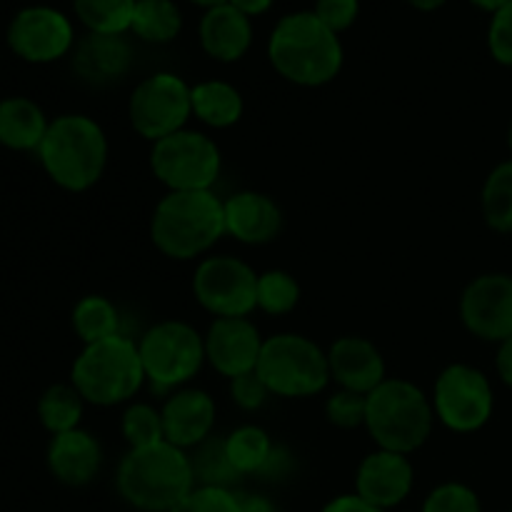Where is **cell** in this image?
Segmentation results:
<instances>
[{
	"mask_svg": "<svg viewBox=\"0 0 512 512\" xmlns=\"http://www.w3.org/2000/svg\"><path fill=\"white\" fill-rule=\"evenodd\" d=\"M133 65V48L123 35L88 33L73 48V68L85 83L108 85L123 78Z\"/></svg>",
	"mask_w": 512,
	"mask_h": 512,
	"instance_id": "22",
	"label": "cell"
},
{
	"mask_svg": "<svg viewBox=\"0 0 512 512\" xmlns=\"http://www.w3.org/2000/svg\"><path fill=\"white\" fill-rule=\"evenodd\" d=\"M73 330L83 345L120 335V310L105 295H85L73 308Z\"/></svg>",
	"mask_w": 512,
	"mask_h": 512,
	"instance_id": "27",
	"label": "cell"
},
{
	"mask_svg": "<svg viewBox=\"0 0 512 512\" xmlns=\"http://www.w3.org/2000/svg\"><path fill=\"white\" fill-rule=\"evenodd\" d=\"M330 380L340 385V390H350L358 395H370L383 380H388V368L378 345L360 335L338 338L328 350Z\"/></svg>",
	"mask_w": 512,
	"mask_h": 512,
	"instance_id": "18",
	"label": "cell"
},
{
	"mask_svg": "<svg viewBox=\"0 0 512 512\" xmlns=\"http://www.w3.org/2000/svg\"><path fill=\"white\" fill-rule=\"evenodd\" d=\"M508 3L510 0H470V5H475V8L483 10V13H490V15H495L500 8H505Z\"/></svg>",
	"mask_w": 512,
	"mask_h": 512,
	"instance_id": "45",
	"label": "cell"
},
{
	"mask_svg": "<svg viewBox=\"0 0 512 512\" xmlns=\"http://www.w3.org/2000/svg\"><path fill=\"white\" fill-rule=\"evenodd\" d=\"M245 110L243 93L225 80H203L193 85V115L210 128H233Z\"/></svg>",
	"mask_w": 512,
	"mask_h": 512,
	"instance_id": "24",
	"label": "cell"
},
{
	"mask_svg": "<svg viewBox=\"0 0 512 512\" xmlns=\"http://www.w3.org/2000/svg\"><path fill=\"white\" fill-rule=\"evenodd\" d=\"M488 50L495 63L512 68V0L498 13L490 15Z\"/></svg>",
	"mask_w": 512,
	"mask_h": 512,
	"instance_id": "37",
	"label": "cell"
},
{
	"mask_svg": "<svg viewBox=\"0 0 512 512\" xmlns=\"http://www.w3.org/2000/svg\"><path fill=\"white\" fill-rule=\"evenodd\" d=\"M183 30V13L175 0H138L130 33L143 43H173Z\"/></svg>",
	"mask_w": 512,
	"mask_h": 512,
	"instance_id": "25",
	"label": "cell"
},
{
	"mask_svg": "<svg viewBox=\"0 0 512 512\" xmlns=\"http://www.w3.org/2000/svg\"><path fill=\"white\" fill-rule=\"evenodd\" d=\"M480 210L490 230L512 235V158L490 170L485 178Z\"/></svg>",
	"mask_w": 512,
	"mask_h": 512,
	"instance_id": "28",
	"label": "cell"
},
{
	"mask_svg": "<svg viewBox=\"0 0 512 512\" xmlns=\"http://www.w3.org/2000/svg\"><path fill=\"white\" fill-rule=\"evenodd\" d=\"M460 320L470 335L503 343L512 335V275L485 273L470 280L460 295Z\"/></svg>",
	"mask_w": 512,
	"mask_h": 512,
	"instance_id": "14",
	"label": "cell"
},
{
	"mask_svg": "<svg viewBox=\"0 0 512 512\" xmlns=\"http://www.w3.org/2000/svg\"><path fill=\"white\" fill-rule=\"evenodd\" d=\"M268 60L280 78L300 88L333 83L343 70V43L313 10H298L278 20L268 40Z\"/></svg>",
	"mask_w": 512,
	"mask_h": 512,
	"instance_id": "1",
	"label": "cell"
},
{
	"mask_svg": "<svg viewBox=\"0 0 512 512\" xmlns=\"http://www.w3.org/2000/svg\"><path fill=\"white\" fill-rule=\"evenodd\" d=\"M313 13L323 25H328L335 35L353 28L360 15V0H315Z\"/></svg>",
	"mask_w": 512,
	"mask_h": 512,
	"instance_id": "38",
	"label": "cell"
},
{
	"mask_svg": "<svg viewBox=\"0 0 512 512\" xmlns=\"http://www.w3.org/2000/svg\"><path fill=\"white\" fill-rule=\"evenodd\" d=\"M83 410V395H80L73 385L65 383L50 385L38 400V420L50 435L70 433V430L80 428Z\"/></svg>",
	"mask_w": 512,
	"mask_h": 512,
	"instance_id": "26",
	"label": "cell"
},
{
	"mask_svg": "<svg viewBox=\"0 0 512 512\" xmlns=\"http://www.w3.org/2000/svg\"><path fill=\"white\" fill-rule=\"evenodd\" d=\"M140 360L155 390H178L203 368L205 335L183 320H160L138 340Z\"/></svg>",
	"mask_w": 512,
	"mask_h": 512,
	"instance_id": "8",
	"label": "cell"
},
{
	"mask_svg": "<svg viewBox=\"0 0 512 512\" xmlns=\"http://www.w3.org/2000/svg\"><path fill=\"white\" fill-rule=\"evenodd\" d=\"M240 512H278V505L258 493H238Z\"/></svg>",
	"mask_w": 512,
	"mask_h": 512,
	"instance_id": "42",
	"label": "cell"
},
{
	"mask_svg": "<svg viewBox=\"0 0 512 512\" xmlns=\"http://www.w3.org/2000/svg\"><path fill=\"white\" fill-rule=\"evenodd\" d=\"M143 360L138 343L125 335H113L100 343L83 345L70 368V385L85 403L113 408L130 403L145 385Z\"/></svg>",
	"mask_w": 512,
	"mask_h": 512,
	"instance_id": "6",
	"label": "cell"
},
{
	"mask_svg": "<svg viewBox=\"0 0 512 512\" xmlns=\"http://www.w3.org/2000/svg\"><path fill=\"white\" fill-rule=\"evenodd\" d=\"M195 485L193 460L168 440L130 448L115 473L120 498L140 512H170Z\"/></svg>",
	"mask_w": 512,
	"mask_h": 512,
	"instance_id": "2",
	"label": "cell"
},
{
	"mask_svg": "<svg viewBox=\"0 0 512 512\" xmlns=\"http://www.w3.org/2000/svg\"><path fill=\"white\" fill-rule=\"evenodd\" d=\"M230 398H233V403L238 405L240 410L253 413V410H260L268 403L270 390L268 385L260 380V375L253 370V373L238 375V378L230 380Z\"/></svg>",
	"mask_w": 512,
	"mask_h": 512,
	"instance_id": "39",
	"label": "cell"
},
{
	"mask_svg": "<svg viewBox=\"0 0 512 512\" xmlns=\"http://www.w3.org/2000/svg\"><path fill=\"white\" fill-rule=\"evenodd\" d=\"M193 115V88L180 75L153 73L140 80L128 100V120L140 138L158 143L178 133Z\"/></svg>",
	"mask_w": 512,
	"mask_h": 512,
	"instance_id": "11",
	"label": "cell"
},
{
	"mask_svg": "<svg viewBox=\"0 0 512 512\" xmlns=\"http://www.w3.org/2000/svg\"><path fill=\"white\" fill-rule=\"evenodd\" d=\"M293 468H295L293 453H290L285 445H275L273 453H270V458H268V463H265V468L260 470V478L283 480L285 475L293 473Z\"/></svg>",
	"mask_w": 512,
	"mask_h": 512,
	"instance_id": "40",
	"label": "cell"
},
{
	"mask_svg": "<svg viewBox=\"0 0 512 512\" xmlns=\"http://www.w3.org/2000/svg\"><path fill=\"white\" fill-rule=\"evenodd\" d=\"M138 0H73L83 28L95 35H125L133 25Z\"/></svg>",
	"mask_w": 512,
	"mask_h": 512,
	"instance_id": "30",
	"label": "cell"
},
{
	"mask_svg": "<svg viewBox=\"0 0 512 512\" xmlns=\"http://www.w3.org/2000/svg\"><path fill=\"white\" fill-rule=\"evenodd\" d=\"M228 3L238 8L243 15H248V18H258V15H265L273 8L275 0H228Z\"/></svg>",
	"mask_w": 512,
	"mask_h": 512,
	"instance_id": "44",
	"label": "cell"
},
{
	"mask_svg": "<svg viewBox=\"0 0 512 512\" xmlns=\"http://www.w3.org/2000/svg\"><path fill=\"white\" fill-rule=\"evenodd\" d=\"M270 395L313 398L330 383L328 350L300 333H278L265 338L258 368Z\"/></svg>",
	"mask_w": 512,
	"mask_h": 512,
	"instance_id": "7",
	"label": "cell"
},
{
	"mask_svg": "<svg viewBox=\"0 0 512 512\" xmlns=\"http://www.w3.org/2000/svg\"><path fill=\"white\" fill-rule=\"evenodd\" d=\"M300 303V283L288 270H265L258 275V310L265 315H288Z\"/></svg>",
	"mask_w": 512,
	"mask_h": 512,
	"instance_id": "32",
	"label": "cell"
},
{
	"mask_svg": "<svg viewBox=\"0 0 512 512\" xmlns=\"http://www.w3.org/2000/svg\"><path fill=\"white\" fill-rule=\"evenodd\" d=\"M120 433L128 448H148V445L163 443V415L150 403H130L120 420Z\"/></svg>",
	"mask_w": 512,
	"mask_h": 512,
	"instance_id": "33",
	"label": "cell"
},
{
	"mask_svg": "<svg viewBox=\"0 0 512 512\" xmlns=\"http://www.w3.org/2000/svg\"><path fill=\"white\" fill-rule=\"evenodd\" d=\"M45 463L58 483L68 488H85L103 468V445L93 433L75 428L50 438Z\"/></svg>",
	"mask_w": 512,
	"mask_h": 512,
	"instance_id": "20",
	"label": "cell"
},
{
	"mask_svg": "<svg viewBox=\"0 0 512 512\" xmlns=\"http://www.w3.org/2000/svg\"><path fill=\"white\" fill-rule=\"evenodd\" d=\"M195 470V483L198 485H218V488H230L240 478L238 470L233 468L225 450V438L210 435L205 443L195 448V455H190ZM233 490V488H230Z\"/></svg>",
	"mask_w": 512,
	"mask_h": 512,
	"instance_id": "31",
	"label": "cell"
},
{
	"mask_svg": "<svg viewBox=\"0 0 512 512\" xmlns=\"http://www.w3.org/2000/svg\"><path fill=\"white\" fill-rule=\"evenodd\" d=\"M495 368H498L500 380H503L508 388H512V335L508 340L498 345V358H495Z\"/></svg>",
	"mask_w": 512,
	"mask_h": 512,
	"instance_id": "43",
	"label": "cell"
},
{
	"mask_svg": "<svg viewBox=\"0 0 512 512\" xmlns=\"http://www.w3.org/2000/svg\"><path fill=\"white\" fill-rule=\"evenodd\" d=\"M193 295L213 318H248L258 310V273L233 255H208L193 273Z\"/></svg>",
	"mask_w": 512,
	"mask_h": 512,
	"instance_id": "12",
	"label": "cell"
},
{
	"mask_svg": "<svg viewBox=\"0 0 512 512\" xmlns=\"http://www.w3.org/2000/svg\"><path fill=\"white\" fill-rule=\"evenodd\" d=\"M50 120L35 100L10 95L0 100V145L15 153H38Z\"/></svg>",
	"mask_w": 512,
	"mask_h": 512,
	"instance_id": "23",
	"label": "cell"
},
{
	"mask_svg": "<svg viewBox=\"0 0 512 512\" xmlns=\"http://www.w3.org/2000/svg\"><path fill=\"white\" fill-rule=\"evenodd\" d=\"M38 160L45 175L68 193H85L100 183L108 165V135L98 120L65 113L50 120Z\"/></svg>",
	"mask_w": 512,
	"mask_h": 512,
	"instance_id": "3",
	"label": "cell"
},
{
	"mask_svg": "<svg viewBox=\"0 0 512 512\" xmlns=\"http://www.w3.org/2000/svg\"><path fill=\"white\" fill-rule=\"evenodd\" d=\"M265 338L250 318H215L205 333V358L223 378L253 373Z\"/></svg>",
	"mask_w": 512,
	"mask_h": 512,
	"instance_id": "15",
	"label": "cell"
},
{
	"mask_svg": "<svg viewBox=\"0 0 512 512\" xmlns=\"http://www.w3.org/2000/svg\"><path fill=\"white\" fill-rule=\"evenodd\" d=\"M223 168V153L218 143L200 130H178L153 143L150 170L168 188V193L213 190Z\"/></svg>",
	"mask_w": 512,
	"mask_h": 512,
	"instance_id": "9",
	"label": "cell"
},
{
	"mask_svg": "<svg viewBox=\"0 0 512 512\" xmlns=\"http://www.w3.org/2000/svg\"><path fill=\"white\" fill-rule=\"evenodd\" d=\"M200 48L218 63H238L253 45V23L230 3L208 8L198 28Z\"/></svg>",
	"mask_w": 512,
	"mask_h": 512,
	"instance_id": "21",
	"label": "cell"
},
{
	"mask_svg": "<svg viewBox=\"0 0 512 512\" xmlns=\"http://www.w3.org/2000/svg\"><path fill=\"white\" fill-rule=\"evenodd\" d=\"M225 235V205L213 190L168 193L150 218V240L170 260H195Z\"/></svg>",
	"mask_w": 512,
	"mask_h": 512,
	"instance_id": "4",
	"label": "cell"
},
{
	"mask_svg": "<svg viewBox=\"0 0 512 512\" xmlns=\"http://www.w3.org/2000/svg\"><path fill=\"white\" fill-rule=\"evenodd\" d=\"M508 148H510V153H512V120H510V128H508Z\"/></svg>",
	"mask_w": 512,
	"mask_h": 512,
	"instance_id": "48",
	"label": "cell"
},
{
	"mask_svg": "<svg viewBox=\"0 0 512 512\" xmlns=\"http://www.w3.org/2000/svg\"><path fill=\"white\" fill-rule=\"evenodd\" d=\"M415 468L410 455L393 450H373L363 458L355 473V495L378 510L398 508L413 493Z\"/></svg>",
	"mask_w": 512,
	"mask_h": 512,
	"instance_id": "16",
	"label": "cell"
},
{
	"mask_svg": "<svg viewBox=\"0 0 512 512\" xmlns=\"http://www.w3.org/2000/svg\"><path fill=\"white\" fill-rule=\"evenodd\" d=\"M365 410H368V395L335 390L325 403V418L333 428L355 430L365 428Z\"/></svg>",
	"mask_w": 512,
	"mask_h": 512,
	"instance_id": "35",
	"label": "cell"
},
{
	"mask_svg": "<svg viewBox=\"0 0 512 512\" xmlns=\"http://www.w3.org/2000/svg\"><path fill=\"white\" fill-rule=\"evenodd\" d=\"M190 3L193 5H200V8H215V5H223V3H228V0H190Z\"/></svg>",
	"mask_w": 512,
	"mask_h": 512,
	"instance_id": "47",
	"label": "cell"
},
{
	"mask_svg": "<svg viewBox=\"0 0 512 512\" xmlns=\"http://www.w3.org/2000/svg\"><path fill=\"white\" fill-rule=\"evenodd\" d=\"M420 512H483V503L470 485L448 480L430 490Z\"/></svg>",
	"mask_w": 512,
	"mask_h": 512,
	"instance_id": "34",
	"label": "cell"
},
{
	"mask_svg": "<svg viewBox=\"0 0 512 512\" xmlns=\"http://www.w3.org/2000/svg\"><path fill=\"white\" fill-rule=\"evenodd\" d=\"M320 512H383V510L373 508V505L365 503L360 495L350 493V495H338V498H333L330 503H325Z\"/></svg>",
	"mask_w": 512,
	"mask_h": 512,
	"instance_id": "41",
	"label": "cell"
},
{
	"mask_svg": "<svg viewBox=\"0 0 512 512\" xmlns=\"http://www.w3.org/2000/svg\"><path fill=\"white\" fill-rule=\"evenodd\" d=\"M8 48L20 60L48 65L65 58L75 48V28L68 15L50 5H28L18 10L8 25Z\"/></svg>",
	"mask_w": 512,
	"mask_h": 512,
	"instance_id": "13",
	"label": "cell"
},
{
	"mask_svg": "<svg viewBox=\"0 0 512 512\" xmlns=\"http://www.w3.org/2000/svg\"><path fill=\"white\" fill-rule=\"evenodd\" d=\"M275 443L260 425H240L233 433L225 435V450L238 470V475H260V470L268 463Z\"/></svg>",
	"mask_w": 512,
	"mask_h": 512,
	"instance_id": "29",
	"label": "cell"
},
{
	"mask_svg": "<svg viewBox=\"0 0 512 512\" xmlns=\"http://www.w3.org/2000/svg\"><path fill=\"white\" fill-rule=\"evenodd\" d=\"M408 5H413L415 10H423V13H433V10L443 8L448 0H405Z\"/></svg>",
	"mask_w": 512,
	"mask_h": 512,
	"instance_id": "46",
	"label": "cell"
},
{
	"mask_svg": "<svg viewBox=\"0 0 512 512\" xmlns=\"http://www.w3.org/2000/svg\"><path fill=\"white\" fill-rule=\"evenodd\" d=\"M170 512H240L238 493L218 485H195Z\"/></svg>",
	"mask_w": 512,
	"mask_h": 512,
	"instance_id": "36",
	"label": "cell"
},
{
	"mask_svg": "<svg viewBox=\"0 0 512 512\" xmlns=\"http://www.w3.org/2000/svg\"><path fill=\"white\" fill-rule=\"evenodd\" d=\"M225 235L243 245H268L283 230V210L270 195L258 190H240L223 200Z\"/></svg>",
	"mask_w": 512,
	"mask_h": 512,
	"instance_id": "19",
	"label": "cell"
},
{
	"mask_svg": "<svg viewBox=\"0 0 512 512\" xmlns=\"http://www.w3.org/2000/svg\"><path fill=\"white\" fill-rule=\"evenodd\" d=\"M430 400L435 420L460 435L483 430L495 410V393L488 375L468 363H453L440 370Z\"/></svg>",
	"mask_w": 512,
	"mask_h": 512,
	"instance_id": "10",
	"label": "cell"
},
{
	"mask_svg": "<svg viewBox=\"0 0 512 512\" xmlns=\"http://www.w3.org/2000/svg\"><path fill=\"white\" fill-rule=\"evenodd\" d=\"M433 400L405 378H388L368 395L365 430L375 445L413 455L433 435Z\"/></svg>",
	"mask_w": 512,
	"mask_h": 512,
	"instance_id": "5",
	"label": "cell"
},
{
	"mask_svg": "<svg viewBox=\"0 0 512 512\" xmlns=\"http://www.w3.org/2000/svg\"><path fill=\"white\" fill-rule=\"evenodd\" d=\"M160 415H163L165 440L175 448L190 450L213 435L218 408H215L213 395L205 390L178 388L168 395Z\"/></svg>",
	"mask_w": 512,
	"mask_h": 512,
	"instance_id": "17",
	"label": "cell"
},
{
	"mask_svg": "<svg viewBox=\"0 0 512 512\" xmlns=\"http://www.w3.org/2000/svg\"><path fill=\"white\" fill-rule=\"evenodd\" d=\"M508 512H512V510H508Z\"/></svg>",
	"mask_w": 512,
	"mask_h": 512,
	"instance_id": "49",
	"label": "cell"
}]
</instances>
